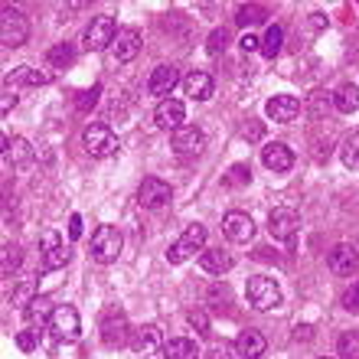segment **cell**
Returning <instances> with one entry per match:
<instances>
[{"mask_svg":"<svg viewBox=\"0 0 359 359\" xmlns=\"http://www.w3.org/2000/svg\"><path fill=\"white\" fill-rule=\"evenodd\" d=\"M187 320L193 323V327H196L199 337H209V333H212V330H209V317H206V311H189V313H187Z\"/></svg>","mask_w":359,"mask_h":359,"instance_id":"obj_38","label":"cell"},{"mask_svg":"<svg viewBox=\"0 0 359 359\" xmlns=\"http://www.w3.org/2000/svg\"><path fill=\"white\" fill-rule=\"evenodd\" d=\"M20 262H23V252H20V245H4V258H0V271L4 274H13L20 268Z\"/></svg>","mask_w":359,"mask_h":359,"instance_id":"obj_35","label":"cell"},{"mask_svg":"<svg viewBox=\"0 0 359 359\" xmlns=\"http://www.w3.org/2000/svg\"><path fill=\"white\" fill-rule=\"evenodd\" d=\"M39 294H36V278H27V281L20 284L17 291H13V297H10V304H13V307H23V311H27L29 304L36 301Z\"/></svg>","mask_w":359,"mask_h":359,"instance_id":"obj_29","label":"cell"},{"mask_svg":"<svg viewBox=\"0 0 359 359\" xmlns=\"http://www.w3.org/2000/svg\"><path fill=\"white\" fill-rule=\"evenodd\" d=\"M13 82H23V86H46L49 82V72H39L33 66H20L13 72Z\"/></svg>","mask_w":359,"mask_h":359,"instance_id":"obj_32","label":"cell"},{"mask_svg":"<svg viewBox=\"0 0 359 359\" xmlns=\"http://www.w3.org/2000/svg\"><path fill=\"white\" fill-rule=\"evenodd\" d=\"M13 108H17V95L10 92V88H4V102H0V111H4V114H10V111H13Z\"/></svg>","mask_w":359,"mask_h":359,"instance_id":"obj_44","label":"cell"},{"mask_svg":"<svg viewBox=\"0 0 359 359\" xmlns=\"http://www.w3.org/2000/svg\"><path fill=\"white\" fill-rule=\"evenodd\" d=\"M265 114L271 121H281V124H291L297 114H301V102L294 95H274L271 102L265 104Z\"/></svg>","mask_w":359,"mask_h":359,"instance_id":"obj_15","label":"cell"},{"mask_svg":"<svg viewBox=\"0 0 359 359\" xmlns=\"http://www.w3.org/2000/svg\"><path fill=\"white\" fill-rule=\"evenodd\" d=\"M343 307H346V311H353V313H359V281L353 284L346 294H343Z\"/></svg>","mask_w":359,"mask_h":359,"instance_id":"obj_39","label":"cell"},{"mask_svg":"<svg viewBox=\"0 0 359 359\" xmlns=\"http://www.w3.org/2000/svg\"><path fill=\"white\" fill-rule=\"evenodd\" d=\"M23 313H27L29 323H49V320H53V313H56V307H53V301H49V297H43V294H39L36 301L29 304Z\"/></svg>","mask_w":359,"mask_h":359,"instance_id":"obj_27","label":"cell"},{"mask_svg":"<svg viewBox=\"0 0 359 359\" xmlns=\"http://www.w3.org/2000/svg\"><path fill=\"white\" fill-rule=\"evenodd\" d=\"M49 330L56 340H79V333H82V320H79V311L76 307H69V304H59L56 313H53V320H49Z\"/></svg>","mask_w":359,"mask_h":359,"instance_id":"obj_7","label":"cell"},{"mask_svg":"<svg viewBox=\"0 0 359 359\" xmlns=\"http://www.w3.org/2000/svg\"><path fill=\"white\" fill-rule=\"evenodd\" d=\"M248 137V141H262V134H265V124L262 121H252V124H245V131H242Z\"/></svg>","mask_w":359,"mask_h":359,"instance_id":"obj_43","label":"cell"},{"mask_svg":"<svg viewBox=\"0 0 359 359\" xmlns=\"http://www.w3.org/2000/svg\"><path fill=\"white\" fill-rule=\"evenodd\" d=\"M102 340L108 346H121L128 340V320H124L121 311H108L102 320Z\"/></svg>","mask_w":359,"mask_h":359,"instance_id":"obj_19","label":"cell"},{"mask_svg":"<svg viewBox=\"0 0 359 359\" xmlns=\"http://www.w3.org/2000/svg\"><path fill=\"white\" fill-rule=\"evenodd\" d=\"M69 236H72V238L82 236V216H72V219H69Z\"/></svg>","mask_w":359,"mask_h":359,"instance_id":"obj_46","label":"cell"},{"mask_svg":"<svg viewBox=\"0 0 359 359\" xmlns=\"http://www.w3.org/2000/svg\"><path fill=\"white\" fill-rule=\"evenodd\" d=\"M183 92H187L193 102H206V98H212V79H209L206 72H189V76L183 79Z\"/></svg>","mask_w":359,"mask_h":359,"instance_id":"obj_22","label":"cell"},{"mask_svg":"<svg viewBox=\"0 0 359 359\" xmlns=\"http://www.w3.org/2000/svg\"><path fill=\"white\" fill-rule=\"evenodd\" d=\"M118 33H121V29L114 27V17H108V13H98V17H92V23H88L86 36H82V46H86L88 53H102V49L114 46Z\"/></svg>","mask_w":359,"mask_h":359,"instance_id":"obj_1","label":"cell"},{"mask_svg":"<svg viewBox=\"0 0 359 359\" xmlns=\"http://www.w3.org/2000/svg\"><path fill=\"white\" fill-rule=\"evenodd\" d=\"M323 359H327V356H323Z\"/></svg>","mask_w":359,"mask_h":359,"instance_id":"obj_50","label":"cell"},{"mask_svg":"<svg viewBox=\"0 0 359 359\" xmlns=\"http://www.w3.org/2000/svg\"><path fill=\"white\" fill-rule=\"evenodd\" d=\"M297 229H301V216L294 209H274L268 216V232L274 238H281V242H291L297 236Z\"/></svg>","mask_w":359,"mask_h":359,"instance_id":"obj_8","label":"cell"},{"mask_svg":"<svg viewBox=\"0 0 359 359\" xmlns=\"http://www.w3.org/2000/svg\"><path fill=\"white\" fill-rule=\"evenodd\" d=\"M248 180H252V170H248L245 163H236V167L226 173V183H229V187H245Z\"/></svg>","mask_w":359,"mask_h":359,"instance_id":"obj_37","label":"cell"},{"mask_svg":"<svg viewBox=\"0 0 359 359\" xmlns=\"http://www.w3.org/2000/svg\"><path fill=\"white\" fill-rule=\"evenodd\" d=\"M265 20H268L265 7H255V4H242V7L236 10L238 27H255V23H265Z\"/></svg>","mask_w":359,"mask_h":359,"instance_id":"obj_28","label":"cell"},{"mask_svg":"<svg viewBox=\"0 0 359 359\" xmlns=\"http://www.w3.org/2000/svg\"><path fill=\"white\" fill-rule=\"evenodd\" d=\"M82 144H86V151L92 157H111V154H118V137L104 124H88L86 131H82Z\"/></svg>","mask_w":359,"mask_h":359,"instance_id":"obj_6","label":"cell"},{"mask_svg":"<svg viewBox=\"0 0 359 359\" xmlns=\"http://www.w3.org/2000/svg\"><path fill=\"white\" fill-rule=\"evenodd\" d=\"M199 265H203V271H209V274H226L229 268L236 265V258L229 255V252H222V248H212V252H203Z\"/></svg>","mask_w":359,"mask_h":359,"instance_id":"obj_24","label":"cell"},{"mask_svg":"<svg viewBox=\"0 0 359 359\" xmlns=\"http://www.w3.org/2000/svg\"><path fill=\"white\" fill-rule=\"evenodd\" d=\"M248 304H252L255 311H274V307H281V287H278V281L268 278V274L248 278Z\"/></svg>","mask_w":359,"mask_h":359,"instance_id":"obj_2","label":"cell"},{"mask_svg":"<svg viewBox=\"0 0 359 359\" xmlns=\"http://www.w3.org/2000/svg\"><path fill=\"white\" fill-rule=\"evenodd\" d=\"M141 33L137 29H121L118 33V39H114V46H111V53H114V62H131L137 53H141Z\"/></svg>","mask_w":359,"mask_h":359,"instance_id":"obj_20","label":"cell"},{"mask_svg":"<svg viewBox=\"0 0 359 359\" xmlns=\"http://www.w3.org/2000/svg\"><path fill=\"white\" fill-rule=\"evenodd\" d=\"M29 157H33V151H29V141L27 137H4V161L13 163V167H23V163H29Z\"/></svg>","mask_w":359,"mask_h":359,"instance_id":"obj_23","label":"cell"},{"mask_svg":"<svg viewBox=\"0 0 359 359\" xmlns=\"http://www.w3.org/2000/svg\"><path fill=\"white\" fill-rule=\"evenodd\" d=\"M98 95H102V86H92V92H86L79 98V111H88V108L98 102Z\"/></svg>","mask_w":359,"mask_h":359,"instance_id":"obj_41","label":"cell"},{"mask_svg":"<svg viewBox=\"0 0 359 359\" xmlns=\"http://www.w3.org/2000/svg\"><path fill=\"white\" fill-rule=\"evenodd\" d=\"M29 39V20L20 13V10H10L4 7V13H0V43L4 46H23Z\"/></svg>","mask_w":359,"mask_h":359,"instance_id":"obj_4","label":"cell"},{"mask_svg":"<svg viewBox=\"0 0 359 359\" xmlns=\"http://www.w3.org/2000/svg\"><path fill=\"white\" fill-rule=\"evenodd\" d=\"M337 356L340 359H359V333H343L337 343Z\"/></svg>","mask_w":359,"mask_h":359,"instance_id":"obj_34","label":"cell"},{"mask_svg":"<svg viewBox=\"0 0 359 359\" xmlns=\"http://www.w3.org/2000/svg\"><path fill=\"white\" fill-rule=\"evenodd\" d=\"M69 265V248L59 242L56 232H46L43 236V268L46 271H56V268Z\"/></svg>","mask_w":359,"mask_h":359,"instance_id":"obj_17","label":"cell"},{"mask_svg":"<svg viewBox=\"0 0 359 359\" xmlns=\"http://www.w3.org/2000/svg\"><path fill=\"white\" fill-rule=\"evenodd\" d=\"M311 27L313 29H323V27H327V17H323V13H311Z\"/></svg>","mask_w":359,"mask_h":359,"instance_id":"obj_48","label":"cell"},{"mask_svg":"<svg viewBox=\"0 0 359 359\" xmlns=\"http://www.w3.org/2000/svg\"><path fill=\"white\" fill-rule=\"evenodd\" d=\"M236 350H238L242 359H262L265 350H268V340L258 330H242L238 333V340H236Z\"/></svg>","mask_w":359,"mask_h":359,"instance_id":"obj_21","label":"cell"},{"mask_svg":"<svg viewBox=\"0 0 359 359\" xmlns=\"http://www.w3.org/2000/svg\"><path fill=\"white\" fill-rule=\"evenodd\" d=\"M49 66L53 69H66L72 66V59H76V49H72V43H56V46L49 49Z\"/></svg>","mask_w":359,"mask_h":359,"instance_id":"obj_30","label":"cell"},{"mask_svg":"<svg viewBox=\"0 0 359 359\" xmlns=\"http://www.w3.org/2000/svg\"><path fill=\"white\" fill-rule=\"evenodd\" d=\"M121 245H124V238L118 229L98 226L92 236V258L102 262V265H111V262H118V255H121Z\"/></svg>","mask_w":359,"mask_h":359,"instance_id":"obj_3","label":"cell"},{"mask_svg":"<svg viewBox=\"0 0 359 359\" xmlns=\"http://www.w3.org/2000/svg\"><path fill=\"white\" fill-rule=\"evenodd\" d=\"M340 157L350 170H359V131L346 134V141H343V147H340Z\"/></svg>","mask_w":359,"mask_h":359,"instance_id":"obj_31","label":"cell"},{"mask_svg":"<svg viewBox=\"0 0 359 359\" xmlns=\"http://www.w3.org/2000/svg\"><path fill=\"white\" fill-rule=\"evenodd\" d=\"M203 359H232V356H229V350H226V346H212V350H209Z\"/></svg>","mask_w":359,"mask_h":359,"instance_id":"obj_47","label":"cell"},{"mask_svg":"<svg viewBox=\"0 0 359 359\" xmlns=\"http://www.w3.org/2000/svg\"><path fill=\"white\" fill-rule=\"evenodd\" d=\"M203 245H206V226L193 222V226H187V232H183V236L170 245L167 262H170V265H180V262H187V258L193 255V252H199Z\"/></svg>","mask_w":359,"mask_h":359,"instance_id":"obj_5","label":"cell"},{"mask_svg":"<svg viewBox=\"0 0 359 359\" xmlns=\"http://www.w3.org/2000/svg\"><path fill=\"white\" fill-rule=\"evenodd\" d=\"M177 82H180V72H177V66H157L151 72V79H147V92L151 95H157V98H167V95L177 88Z\"/></svg>","mask_w":359,"mask_h":359,"instance_id":"obj_16","label":"cell"},{"mask_svg":"<svg viewBox=\"0 0 359 359\" xmlns=\"http://www.w3.org/2000/svg\"><path fill=\"white\" fill-rule=\"evenodd\" d=\"M323 102H333V98H327V92H313L311 95V118H320L323 114Z\"/></svg>","mask_w":359,"mask_h":359,"instance_id":"obj_40","label":"cell"},{"mask_svg":"<svg viewBox=\"0 0 359 359\" xmlns=\"http://www.w3.org/2000/svg\"><path fill=\"white\" fill-rule=\"evenodd\" d=\"M206 147V134L199 131L196 124H183L180 131H173V151L180 154V157H193V154H199Z\"/></svg>","mask_w":359,"mask_h":359,"instance_id":"obj_10","label":"cell"},{"mask_svg":"<svg viewBox=\"0 0 359 359\" xmlns=\"http://www.w3.org/2000/svg\"><path fill=\"white\" fill-rule=\"evenodd\" d=\"M242 49H245V53H255V49H262V39H258L255 33H245V36H242Z\"/></svg>","mask_w":359,"mask_h":359,"instance_id":"obj_45","label":"cell"},{"mask_svg":"<svg viewBox=\"0 0 359 359\" xmlns=\"http://www.w3.org/2000/svg\"><path fill=\"white\" fill-rule=\"evenodd\" d=\"M281 43H284V29L281 27H268L265 39H262V53H265L268 59H274L278 53H281Z\"/></svg>","mask_w":359,"mask_h":359,"instance_id":"obj_33","label":"cell"},{"mask_svg":"<svg viewBox=\"0 0 359 359\" xmlns=\"http://www.w3.org/2000/svg\"><path fill=\"white\" fill-rule=\"evenodd\" d=\"M359 265V255L356 248L346 245V242H340V245H333V252L327 255V268H330L333 274H340V278H346V274H353Z\"/></svg>","mask_w":359,"mask_h":359,"instance_id":"obj_14","label":"cell"},{"mask_svg":"<svg viewBox=\"0 0 359 359\" xmlns=\"http://www.w3.org/2000/svg\"><path fill=\"white\" fill-rule=\"evenodd\" d=\"M170 183H163V180L157 177H147L141 183V189H137V199H141V206L144 209H161L170 203Z\"/></svg>","mask_w":359,"mask_h":359,"instance_id":"obj_9","label":"cell"},{"mask_svg":"<svg viewBox=\"0 0 359 359\" xmlns=\"http://www.w3.org/2000/svg\"><path fill=\"white\" fill-rule=\"evenodd\" d=\"M222 232H226L232 242H248V238L255 236V222H252L248 212L232 209V212H226V219H222Z\"/></svg>","mask_w":359,"mask_h":359,"instance_id":"obj_13","label":"cell"},{"mask_svg":"<svg viewBox=\"0 0 359 359\" xmlns=\"http://www.w3.org/2000/svg\"><path fill=\"white\" fill-rule=\"evenodd\" d=\"M262 163H265L271 173H287L294 167V151L281 141L265 144V147H262Z\"/></svg>","mask_w":359,"mask_h":359,"instance_id":"obj_12","label":"cell"},{"mask_svg":"<svg viewBox=\"0 0 359 359\" xmlns=\"http://www.w3.org/2000/svg\"><path fill=\"white\" fill-rule=\"evenodd\" d=\"M17 346H20L23 353H29L33 346H36V337H33L29 330H20V333H17Z\"/></svg>","mask_w":359,"mask_h":359,"instance_id":"obj_42","label":"cell"},{"mask_svg":"<svg viewBox=\"0 0 359 359\" xmlns=\"http://www.w3.org/2000/svg\"><path fill=\"white\" fill-rule=\"evenodd\" d=\"M333 108H337V111H343V114L359 111V86L346 82V86L337 88V92H333Z\"/></svg>","mask_w":359,"mask_h":359,"instance_id":"obj_25","label":"cell"},{"mask_svg":"<svg viewBox=\"0 0 359 359\" xmlns=\"http://www.w3.org/2000/svg\"><path fill=\"white\" fill-rule=\"evenodd\" d=\"M199 356V346L187 337H173L167 346H163V359H196Z\"/></svg>","mask_w":359,"mask_h":359,"instance_id":"obj_26","label":"cell"},{"mask_svg":"<svg viewBox=\"0 0 359 359\" xmlns=\"http://www.w3.org/2000/svg\"><path fill=\"white\" fill-rule=\"evenodd\" d=\"M313 327H297V333H294V340H311V337H313Z\"/></svg>","mask_w":359,"mask_h":359,"instance_id":"obj_49","label":"cell"},{"mask_svg":"<svg viewBox=\"0 0 359 359\" xmlns=\"http://www.w3.org/2000/svg\"><path fill=\"white\" fill-rule=\"evenodd\" d=\"M131 350L137 356H154V353L161 350V330L154 327V323H144L137 330L131 333Z\"/></svg>","mask_w":359,"mask_h":359,"instance_id":"obj_18","label":"cell"},{"mask_svg":"<svg viewBox=\"0 0 359 359\" xmlns=\"http://www.w3.org/2000/svg\"><path fill=\"white\" fill-rule=\"evenodd\" d=\"M226 46H229V33L226 29H212V33H209V43H206V53L209 56H219Z\"/></svg>","mask_w":359,"mask_h":359,"instance_id":"obj_36","label":"cell"},{"mask_svg":"<svg viewBox=\"0 0 359 359\" xmlns=\"http://www.w3.org/2000/svg\"><path fill=\"white\" fill-rule=\"evenodd\" d=\"M154 121H157V128H163V131H180L183 121H187V108H183V102H177V98H163V102L157 104V111H154Z\"/></svg>","mask_w":359,"mask_h":359,"instance_id":"obj_11","label":"cell"}]
</instances>
